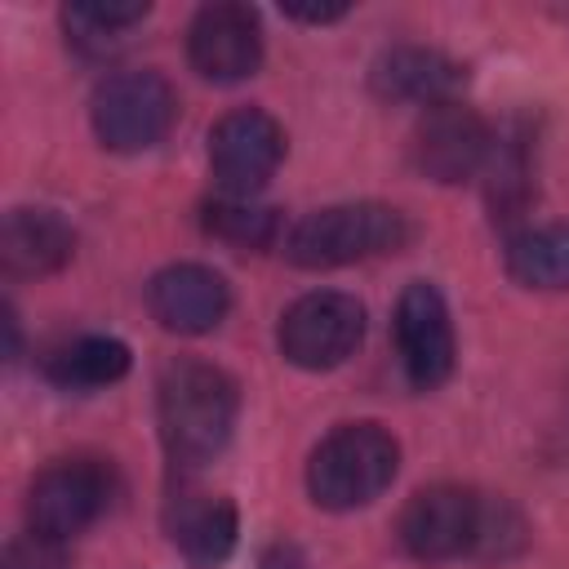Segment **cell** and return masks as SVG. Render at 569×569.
<instances>
[{
	"mask_svg": "<svg viewBox=\"0 0 569 569\" xmlns=\"http://www.w3.org/2000/svg\"><path fill=\"white\" fill-rule=\"evenodd\" d=\"M240 391L231 373L209 360H173L156 382L160 440L178 467H200L218 458L236 431Z\"/></svg>",
	"mask_w": 569,
	"mask_h": 569,
	"instance_id": "obj_1",
	"label": "cell"
},
{
	"mask_svg": "<svg viewBox=\"0 0 569 569\" xmlns=\"http://www.w3.org/2000/svg\"><path fill=\"white\" fill-rule=\"evenodd\" d=\"M400 467V445L378 422H342L333 427L307 458V493L325 511L369 507Z\"/></svg>",
	"mask_w": 569,
	"mask_h": 569,
	"instance_id": "obj_2",
	"label": "cell"
},
{
	"mask_svg": "<svg viewBox=\"0 0 569 569\" xmlns=\"http://www.w3.org/2000/svg\"><path fill=\"white\" fill-rule=\"evenodd\" d=\"M409 244V218L391 204L378 200H356V204H329L293 222L284 236V258L293 267H347L365 258H382Z\"/></svg>",
	"mask_w": 569,
	"mask_h": 569,
	"instance_id": "obj_3",
	"label": "cell"
},
{
	"mask_svg": "<svg viewBox=\"0 0 569 569\" xmlns=\"http://www.w3.org/2000/svg\"><path fill=\"white\" fill-rule=\"evenodd\" d=\"M116 498V476L102 458H58L27 489V529L53 542L84 533Z\"/></svg>",
	"mask_w": 569,
	"mask_h": 569,
	"instance_id": "obj_4",
	"label": "cell"
},
{
	"mask_svg": "<svg viewBox=\"0 0 569 569\" xmlns=\"http://www.w3.org/2000/svg\"><path fill=\"white\" fill-rule=\"evenodd\" d=\"M93 133L111 151H147L178 120V93L160 71H116L93 93Z\"/></svg>",
	"mask_w": 569,
	"mask_h": 569,
	"instance_id": "obj_5",
	"label": "cell"
},
{
	"mask_svg": "<svg viewBox=\"0 0 569 569\" xmlns=\"http://www.w3.org/2000/svg\"><path fill=\"white\" fill-rule=\"evenodd\" d=\"M360 338H365V307L338 289L302 293L293 307H284L276 325L280 356L311 373L342 365L360 347Z\"/></svg>",
	"mask_w": 569,
	"mask_h": 569,
	"instance_id": "obj_6",
	"label": "cell"
},
{
	"mask_svg": "<svg viewBox=\"0 0 569 569\" xmlns=\"http://www.w3.org/2000/svg\"><path fill=\"white\" fill-rule=\"evenodd\" d=\"M284 160V129L258 107H236L209 129V169L227 196H258Z\"/></svg>",
	"mask_w": 569,
	"mask_h": 569,
	"instance_id": "obj_7",
	"label": "cell"
},
{
	"mask_svg": "<svg viewBox=\"0 0 569 569\" xmlns=\"http://www.w3.org/2000/svg\"><path fill=\"white\" fill-rule=\"evenodd\" d=\"M480 507L485 498L462 485H427L400 511V547L413 560H453L471 556L480 538Z\"/></svg>",
	"mask_w": 569,
	"mask_h": 569,
	"instance_id": "obj_8",
	"label": "cell"
},
{
	"mask_svg": "<svg viewBox=\"0 0 569 569\" xmlns=\"http://www.w3.org/2000/svg\"><path fill=\"white\" fill-rule=\"evenodd\" d=\"M489 151H493V129L485 124L480 111L462 107L458 98L427 107L418 116L413 142H409L413 169L431 182H462V178L480 173Z\"/></svg>",
	"mask_w": 569,
	"mask_h": 569,
	"instance_id": "obj_9",
	"label": "cell"
},
{
	"mask_svg": "<svg viewBox=\"0 0 569 569\" xmlns=\"http://www.w3.org/2000/svg\"><path fill=\"white\" fill-rule=\"evenodd\" d=\"M187 58L213 84H236L262 62V22L249 4H204L187 27Z\"/></svg>",
	"mask_w": 569,
	"mask_h": 569,
	"instance_id": "obj_10",
	"label": "cell"
},
{
	"mask_svg": "<svg viewBox=\"0 0 569 569\" xmlns=\"http://www.w3.org/2000/svg\"><path fill=\"white\" fill-rule=\"evenodd\" d=\"M396 347L405 378L418 391H436L453 373V320L436 284L413 280L396 302Z\"/></svg>",
	"mask_w": 569,
	"mask_h": 569,
	"instance_id": "obj_11",
	"label": "cell"
},
{
	"mask_svg": "<svg viewBox=\"0 0 569 569\" xmlns=\"http://www.w3.org/2000/svg\"><path fill=\"white\" fill-rule=\"evenodd\" d=\"M147 307L160 320V329H169V333H209L227 316L231 289L213 267L173 262V267L151 276Z\"/></svg>",
	"mask_w": 569,
	"mask_h": 569,
	"instance_id": "obj_12",
	"label": "cell"
},
{
	"mask_svg": "<svg viewBox=\"0 0 569 569\" xmlns=\"http://www.w3.org/2000/svg\"><path fill=\"white\" fill-rule=\"evenodd\" d=\"M467 67L453 62L440 49H422V44H400L387 49L373 62V89L391 102H413V107H440L453 102V93L462 89Z\"/></svg>",
	"mask_w": 569,
	"mask_h": 569,
	"instance_id": "obj_13",
	"label": "cell"
},
{
	"mask_svg": "<svg viewBox=\"0 0 569 569\" xmlns=\"http://www.w3.org/2000/svg\"><path fill=\"white\" fill-rule=\"evenodd\" d=\"M169 538L191 569H218L236 551V507L218 493H178L169 502Z\"/></svg>",
	"mask_w": 569,
	"mask_h": 569,
	"instance_id": "obj_14",
	"label": "cell"
},
{
	"mask_svg": "<svg viewBox=\"0 0 569 569\" xmlns=\"http://www.w3.org/2000/svg\"><path fill=\"white\" fill-rule=\"evenodd\" d=\"M76 253V231L53 209H13L0 227V262L9 276H49Z\"/></svg>",
	"mask_w": 569,
	"mask_h": 569,
	"instance_id": "obj_15",
	"label": "cell"
},
{
	"mask_svg": "<svg viewBox=\"0 0 569 569\" xmlns=\"http://www.w3.org/2000/svg\"><path fill=\"white\" fill-rule=\"evenodd\" d=\"M129 373V347L111 333H76L44 351V378L62 391H98Z\"/></svg>",
	"mask_w": 569,
	"mask_h": 569,
	"instance_id": "obj_16",
	"label": "cell"
},
{
	"mask_svg": "<svg viewBox=\"0 0 569 569\" xmlns=\"http://www.w3.org/2000/svg\"><path fill=\"white\" fill-rule=\"evenodd\" d=\"M507 271L525 289H569V227H529L511 236Z\"/></svg>",
	"mask_w": 569,
	"mask_h": 569,
	"instance_id": "obj_17",
	"label": "cell"
},
{
	"mask_svg": "<svg viewBox=\"0 0 569 569\" xmlns=\"http://www.w3.org/2000/svg\"><path fill=\"white\" fill-rule=\"evenodd\" d=\"M142 18H147V4L138 0H76L62 9L67 40L89 58H107L111 49H120L124 40L120 31H129Z\"/></svg>",
	"mask_w": 569,
	"mask_h": 569,
	"instance_id": "obj_18",
	"label": "cell"
},
{
	"mask_svg": "<svg viewBox=\"0 0 569 569\" xmlns=\"http://www.w3.org/2000/svg\"><path fill=\"white\" fill-rule=\"evenodd\" d=\"M200 222H204V231H209L213 240H222V244H231V249H267V244H276V236H280L276 209L262 204L258 196H227V191H222V196L204 200Z\"/></svg>",
	"mask_w": 569,
	"mask_h": 569,
	"instance_id": "obj_19",
	"label": "cell"
},
{
	"mask_svg": "<svg viewBox=\"0 0 569 569\" xmlns=\"http://www.w3.org/2000/svg\"><path fill=\"white\" fill-rule=\"evenodd\" d=\"M489 173V209L493 218H516L533 196V169H529V142L516 133H493V151L485 160Z\"/></svg>",
	"mask_w": 569,
	"mask_h": 569,
	"instance_id": "obj_20",
	"label": "cell"
},
{
	"mask_svg": "<svg viewBox=\"0 0 569 569\" xmlns=\"http://www.w3.org/2000/svg\"><path fill=\"white\" fill-rule=\"evenodd\" d=\"M525 547V520L516 516V507H507L502 498L480 507V538H476V551L471 556H489V560H507Z\"/></svg>",
	"mask_w": 569,
	"mask_h": 569,
	"instance_id": "obj_21",
	"label": "cell"
},
{
	"mask_svg": "<svg viewBox=\"0 0 569 569\" xmlns=\"http://www.w3.org/2000/svg\"><path fill=\"white\" fill-rule=\"evenodd\" d=\"M0 569H67V551H62V542L40 538V533L27 529L22 538H13L4 547Z\"/></svg>",
	"mask_w": 569,
	"mask_h": 569,
	"instance_id": "obj_22",
	"label": "cell"
},
{
	"mask_svg": "<svg viewBox=\"0 0 569 569\" xmlns=\"http://www.w3.org/2000/svg\"><path fill=\"white\" fill-rule=\"evenodd\" d=\"M258 569H307V556L293 542H271L258 560Z\"/></svg>",
	"mask_w": 569,
	"mask_h": 569,
	"instance_id": "obj_23",
	"label": "cell"
},
{
	"mask_svg": "<svg viewBox=\"0 0 569 569\" xmlns=\"http://www.w3.org/2000/svg\"><path fill=\"white\" fill-rule=\"evenodd\" d=\"M284 13H289V18H298V22H338V18L347 13V4H311V9L289 4Z\"/></svg>",
	"mask_w": 569,
	"mask_h": 569,
	"instance_id": "obj_24",
	"label": "cell"
}]
</instances>
